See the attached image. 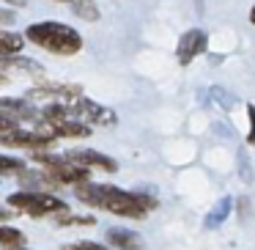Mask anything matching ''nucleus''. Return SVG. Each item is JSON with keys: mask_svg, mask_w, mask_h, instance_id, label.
Segmentation results:
<instances>
[{"mask_svg": "<svg viewBox=\"0 0 255 250\" xmlns=\"http://www.w3.org/2000/svg\"><path fill=\"white\" fill-rule=\"evenodd\" d=\"M33 44L44 47V50L55 52V55H74V52L83 50V39L74 28L63 22H36L25 30Z\"/></svg>", "mask_w": 255, "mask_h": 250, "instance_id": "1", "label": "nucleus"}, {"mask_svg": "<svg viewBox=\"0 0 255 250\" xmlns=\"http://www.w3.org/2000/svg\"><path fill=\"white\" fill-rule=\"evenodd\" d=\"M99 206L118 217H132V220H140V217L148 215V209H154L156 201L148 198L143 193H127V190L110 187V184H102V195H99Z\"/></svg>", "mask_w": 255, "mask_h": 250, "instance_id": "2", "label": "nucleus"}, {"mask_svg": "<svg viewBox=\"0 0 255 250\" xmlns=\"http://www.w3.org/2000/svg\"><path fill=\"white\" fill-rule=\"evenodd\" d=\"M8 204H11L14 209L25 212V215H30V217H44V215H52V212L66 215L69 212L66 201H61L58 195H50V193H36V190L14 193L11 198H8Z\"/></svg>", "mask_w": 255, "mask_h": 250, "instance_id": "3", "label": "nucleus"}, {"mask_svg": "<svg viewBox=\"0 0 255 250\" xmlns=\"http://www.w3.org/2000/svg\"><path fill=\"white\" fill-rule=\"evenodd\" d=\"M69 116H77V121L80 124H102V127H113V124L118 121L116 118V113L110 110V107H105V105H99V102H91V99H77V102H72L69 105Z\"/></svg>", "mask_w": 255, "mask_h": 250, "instance_id": "4", "label": "nucleus"}, {"mask_svg": "<svg viewBox=\"0 0 255 250\" xmlns=\"http://www.w3.org/2000/svg\"><path fill=\"white\" fill-rule=\"evenodd\" d=\"M30 102H47V105H72V102L83 99L80 85H58V83H47L39 88L28 91Z\"/></svg>", "mask_w": 255, "mask_h": 250, "instance_id": "5", "label": "nucleus"}, {"mask_svg": "<svg viewBox=\"0 0 255 250\" xmlns=\"http://www.w3.org/2000/svg\"><path fill=\"white\" fill-rule=\"evenodd\" d=\"M206 44H209V39H206V33L200 28L187 30V33L181 36V41H178V50H176L178 63H181V66H189V63L206 50Z\"/></svg>", "mask_w": 255, "mask_h": 250, "instance_id": "6", "label": "nucleus"}, {"mask_svg": "<svg viewBox=\"0 0 255 250\" xmlns=\"http://www.w3.org/2000/svg\"><path fill=\"white\" fill-rule=\"evenodd\" d=\"M66 162L80 165V168H85V171H88V168H102V171H107V173H116L118 171L116 160L99 154V151H91V149H72L66 154Z\"/></svg>", "mask_w": 255, "mask_h": 250, "instance_id": "7", "label": "nucleus"}, {"mask_svg": "<svg viewBox=\"0 0 255 250\" xmlns=\"http://www.w3.org/2000/svg\"><path fill=\"white\" fill-rule=\"evenodd\" d=\"M0 116L8 121L19 124V121H36V107L25 99H0Z\"/></svg>", "mask_w": 255, "mask_h": 250, "instance_id": "8", "label": "nucleus"}, {"mask_svg": "<svg viewBox=\"0 0 255 250\" xmlns=\"http://www.w3.org/2000/svg\"><path fill=\"white\" fill-rule=\"evenodd\" d=\"M47 176L52 179V182H63V184H83L85 179H88V171L85 168H80V165H72V162H66V157H63V162L61 165H55V168H47Z\"/></svg>", "mask_w": 255, "mask_h": 250, "instance_id": "9", "label": "nucleus"}, {"mask_svg": "<svg viewBox=\"0 0 255 250\" xmlns=\"http://www.w3.org/2000/svg\"><path fill=\"white\" fill-rule=\"evenodd\" d=\"M0 143L3 146H19V149H41V146H50V143H44L33 129H30V132L14 129V132H8V135H0Z\"/></svg>", "mask_w": 255, "mask_h": 250, "instance_id": "10", "label": "nucleus"}, {"mask_svg": "<svg viewBox=\"0 0 255 250\" xmlns=\"http://www.w3.org/2000/svg\"><path fill=\"white\" fill-rule=\"evenodd\" d=\"M107 242L116 245L118 250H140L143 248V239L134 231H127V228H110L107 231Z\"/></svg>", "mask_w": 255, "mask_h": 250, "instance_id": "11", "label": "nucleus"}, {"mask_svg": "<svg viewBox=\"0 0 255 250\" xmlns=\"http://www.w3.org/2000/svg\"><path fill=\"white\" fill-rule=\"evenodd\" d=\"M33 72V74H39L41 72V66L36 61H30V58H22V55H8V58H0V72Z\"/></svg>", "mask_w": 255, "mask_h": 250, "instance_id": "12", "label": "nucleus"}, {"mask_svg": "<svg viewBox=\"0 0 255 250\" xmlns=\"http://www.w3.org/2000/svg\"><path fill=\"white\" fill-rule=\"evenodd\" d=\"M52 127H55V138H85V135H91V127L80 121H58Z\"/></svg>", "mask_w": 255, "mask_h": 250, "instance_id": "13", "label": "nucleus"}, {"mask_svg": "<svg viewBox=\"0 0 255 250\" xmlns=\"http://www.w3.org/2000/svg\"><path fill=\"white\" fill-rule=\"evenodd\" d=\"M25 44V39L19 33H0V58H8L14 52H19Z\"/></svg>", "mask_w": 255, "mask_h": 250, "instance_id": "14", "label": "nucleus"}, {"mask_svg": "<svg viewBox=\"0 0 255 250\" xmlns=\"http://www.w3.org/2000/svg\"><path fill=\"white\" fill-rule=\"evenodd\" d=\"M69 3H72L77 17L88 19V22H96V19H99V8H96L94 0H69Z\"/></svg>", "mask_w": 255, "mask_h": 250, "instance_id": "15", "label": "nucleus"}, {"mask_svg": "<svg viewBox=\"0 0 255 250\" xmlns=\"http://www.w3.org/2000/svg\"><path fill=\"white\" fill-rule=\"evenodd\" d=\"M74 195H77L83 204H91V206H99V195H102V187L99 184H77L74 187Z\"/></svg>", "mask_w": 255, "mask_h": 250, "instance_id": "16", "label": "nucleus"}, {"mask_svg": "<svg viewBox=\"0 0 255 250\" xmlns=\"http://www.w3.org/2000/svg\"><path fill=\"white\" fill-rule=\"evenodd\" d=\"M231 206H233V204H231V198H222L220 204H217L214 209H211V215L206 217V226H209V228H217L228 215H231Z\"/></svg>", "mask_w": 255, "mask_h": 250, "instance_id": "17", "label": "nucleus"}, {"mask_svg": "<svg viewBox=\"0 0 255 250\" xmlns=\"http://www.w3.org/2000/svg\"><path fill=\"white\" fill-rule=\"evenodd\" d=\"M25 242V234L17 231V228H8V226H0V245H6L8 250L14 248H22Z\"/></svg>", "mask_w": 255, "mask_h": 250, "instance_id": "18", "label": "nucleus"}, {"mask_svg": "<svg viewBox=\"0 0 255 250\" xmlns=\"http://www.w3.org/2000/svg\"><path fill=\"white\" fill-rule=\"evenodd\" d=\"M58 223L61 226H94V217L88 215H58Z\"/></svg>", "mask_w": 255, "mask_h": 250, "instance_id": "19", "label": "nucleus"}, {"mask_svg": "<svg viewBox=\"0 0 255 250\" xmlns=\"http://www.w3.org/2000/svg\"><path fill=\"white\" fill-rule=\"evenodd\" d=\"M11 173H22V162L0 154V176H11Z\"/></svg>", "mask_w": 255, "mask_h": 250, "instance_id": "20", "label": "nucleus"}, {"mask_svg": "<svg viewBox=\"0 0 255 250\" xmlns=\"http://www.w3.org/2000/svg\"><path fill=\"white\" fill-rule=\"evenodd\" d=\"M211 99H217L225 110H233V105H236V96L228 94L225 88H211Z\"/></svg>", "mask_w": 255, "mask_h": 250, "instance_id": "21", "label": "nucleus"}, {"mask_svg": "<svg viewBox=\"0 0 255 250\" xmlns=\"http://www.w3.org/2000/svg\"><path fill=\"white\" fill-rule=\"evenodd\" d=\"M63 250H107V248L99 242H74V245H66Z\"/></svg>", "mask_w": 255, "mask_h": 250, "instance_id": "22", "label": "nucleus"}, {"mask_svg": "<svg viewBox=\"0 0 255 250\" xmlns=\"http://www.w3.org/2000/svg\"><path fill=\"white\" fill-rule=\"evenodd\" d=\"M247 116H250V121H253V127H250L247 140H250V143H255V105H247Z\"/></svg>", "mask_w": 255, "mask_h": 250, "instance_id": "23", "label": "nucleus"}, {"mask_svg": "<svg viewBox=\"0 0 255 250\" xmlns=\"http://www.w3.org/2000/svg\"><path fill=\"white\" fill-rule=\"evenodd\" d=\"M14 129H19L14 121H8V118H3L0 116V135H8V132H14Z\"/></svg>", "mask_w": 255, "mask_h": 250, "instance_id": "24", "label": "nucleus"}, {"mask_svg": "<svg viewBox=\"0 0 255 250\" xmlns=\"http://www.w3.org/2000/svg\"><path fill=\"white\" fill-rule=\"evenodd\" d=\"M8 22H14V14H11V11H3V8H0V25H8Z\"/></svg>", "mask_w": 255, "mask_h": 250, "instance_id": "25", "label": "nucleus"}, {"mask_svg": "<svg viewBox=\"0 0 255 250\" xmlns=\"http://www.w3.org/2000/svg\"><path fill=\"white\" fill-rule=\"evenodd\" d=\"M11 6H25V0H8Z\"/></svg>", "mask_w": 255, "mask_h": 250, "instance_id": "26", "label": "nucleus"}, {"mask_svg": "<svg viewBox=\"0 0 255 250\" xmlns=\"http://www.w3.org/2000/svg\"><path fill=\"white\" fill-rule=\"evenodd\" d=\"M250 22L255 25V6H253V11H250Z\"/></svg>", "mask_w": 255, "mask_h": 250, "instance_id": "27", "label": "nucleus"}, {"mask_svg": "<svg viewBox=\"0 0 255 250\" xmlns=\"http://www.w3.org/2000/svg\"><path fill=\"white\" fill-rule=\"evenodd\" d=\"M14 250H25V248H14Z\"/></svg>", "mask_w": 255, "mask_h": 250, "instance_id": "28", "label": "nucleus"}, {"mask_svg": "<svg viewBox=\"0 0 255 250\" xmlns=\"http://www.w3.org/2000/svg\"><path fill=\"white\" fill-rule=\"evenodd\" d=\"M0 83H3V77H0Z\"/></svg>", "mask_w": 255, "mask_h": 250, "instance_id": "29", "label": "nucleus"}, {"mask_svg": "<svg viewBox=\"0 0 255 250\" xmlns=\"http://www.w3.org/2000/svg\"><path fill=\"white\" fill-rule=\"evenodd\" d=\"M61 3H63V0H61Z\"/></svg>", "mask_w": 255, "mask_h": 250, "instance_id": "30", "label": "nucleus"}]
</instances>
